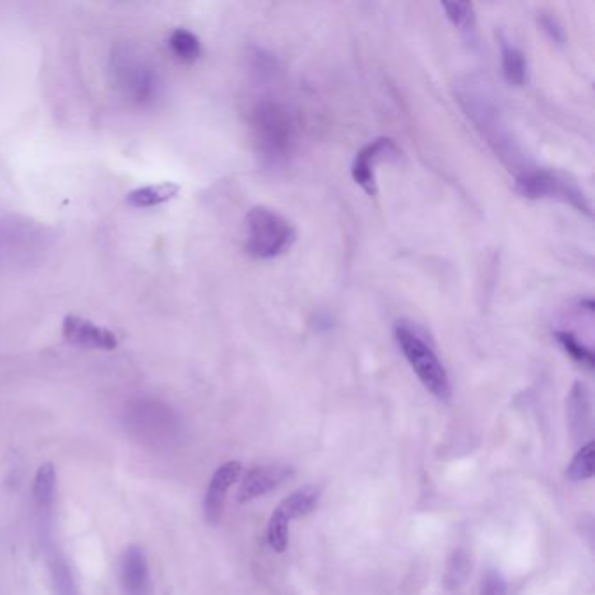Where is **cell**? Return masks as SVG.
<instances>
[{"mask_svg": "<svg viewBox=\"0 0 595 595\" xmlns=\"http://www.w3.org/2000/svg\"><path fill=\"white\" fill-rule=\"evenodd\" d=\"M458 96L475 128L486 138L487 144L493 147L496 156H500L508 170L513 171L515 178L534 168L527 163L526 156L520 151L519 144L515 142L512 131L505 123L498 103L486 86L470 81L458 89Z\"/></svg>", "mask_w": 595, "mask_h": 595, "instance_id": "obj_1", "label": "cell"}, {"mask_svg": "<svg viewBox=\"0 0 595 595\" xmlns=\"http://www.w3.org/2000/svg\"><path fill=\"white\" fill-rule=\"evenodd\" d=\"M110 76L117 91L138 107L154 105L163 93L158 69L133 46L112 49Z\"/></svg>", "mask_w": 595, "mask_h": 595, "instance_id": "obj_2", "label": "cell"}, {"mask_svg": "<svg viewBox=\"0 0 595 595\" xmlns=\"http://www.w3.org/2000/svg\"><path fill=\"white\" fill-rule=\"evenodd\" d=\"M255 145L262 161L269 166L285 163L295 144L292 116L281 103L262 100L252 112Z\"/></svg>", "mask_w": 595, "mask_h": 595, "instance_id": "obj_3", "label": "cell"}, {"mask_svg": "<svg viewBox=\"0 0 595 595\" xmlns=\"http://www.w3.org/2000/svg\"><path fill=\"white\" fill-rule=\"evenodd\" d=\"M393 334L405 360L409 362L426 390L438 400H449L452 395L451 379L430 342L419 334L416 327L405 322H398Z\"/></svg>", "mask_w": 595, "mask_h": 595, "instance_id": "obj_4", "label": "cell"}, {"mask_svg": "<svg viewBox=\"0 0 595 595\" xmlns=\"http://www.w3.org/2000/svg\"><path fill=\"white\" fill-rule=\"evenodd\" d=\"M124 421L131 435L152 449L171 445L177 440L180 430L177 414L156 398H140L131 402Z\"/></svg>", "mask_w": 595, "mask_h": 595, "instance_id": "obj_5", "label": "cell"}, {"mask_svg": "<svg viewBox=\"0 0 595 595\" xmlns=\"http://www.w3.org/2000/svg\"><path fill=\"white\" fill-rule=\"evenodd\" d=\"M290 220L266 206H255L247 217V252L255 259H274L294 245Z\"/></svg>", "mask_w": 595, "mask_h": 595, "instance_id": "obj_6", "label": "cell"}, {"mask_svg": "<svg viewBox=\"0 0 595 595\" xmlns=\"http://www.w3.org/2000/svg\"><path fill=\"white\" fill-rule=\"evenodd\" d=\"M517 191L529 199L552 198L559 199L566 205L573 206L575 210L592 217V206L585 192L578 187L575 180L566 177L559 171L531 168L524 175L515 178Z\"/></svg>", "mask_w": 595, "mask_h": 595, "instance_id": "obj_7", "label": "cell"}, {"mask_svg": "<svg viewBox=\"0 0 595 595\" xmlns=\"http://www.w3.org/2000/svg\"><path fill=\"white\" fill-rule=\"evenodd\" d=\"M398 158V147L391 138H376L374 142L365 145L362 151L356 152L355 161L351 166V175L356 184L362 187L369 196H376V168L374 166L384 159Z\"/></svg>", "mask_w": 595, "mask_h": 595, "instance_id": "obj_8", "label": "cell"}, {"mask_svg": "<svg viewBox=\"0 0 595 595\" xmlns=\"http://www.w3.org/2000/svg\"><path fill=\"white\" fill-rule=\"evenodd\" d=\"M62 334L70 344L86 349H103L110 351L116 349L117 336L112 330L100 327L91 320L81 318V316L70 315L63 320Z\"/></svg>", "mask_w": 595, "mask_h": 595, "instance_id": "obj_9", "label": "cell"}, {"mask_svg": "<svg viewBox=\"0 0 595 595\" xmlns=\"http://www.w3.org/2000/svg\"><path fill=\"white\" fill-rule=\"evenodd\" d=\"M292 475L294 470L290 466H255L241 480L236 500L238 503H248L262 498L285 484Z\"/></svg>", "mask_w": 595, "mask_h": 595, "instance_id": "obj_10", "label": "cell"}, {"mask_svg": "<svg viewBox=\"0 0 595 595\" xmlns=\"http://www.w3.org/2000/svg\"><path fill=\"white\" fill-rule=\"evenodd\" d=\"M243 472L240 461H227L213 473L205 496V519L208 524H219L226 507L227 493L238 482Z\"/></svg>", "mask_w": 595, "mask_h": 595, "instance_id": "obj_11", "label": "cell"}, {"mask_svg": "<svg viewBox=\"0 0 595 595\" xmlns=\"http://www.w3.org/2000/svg\"><path fill=\"white\" fill-rule=\"evenodd\" d=\"M121 583L126 595H149L151 569L144 548L131 545L121 559Z\"/></svg>", "mask_w": 595, "mask_h": 595, "instance_id": "obj_12", "label": "cell"}, {"mask_svg": "<svg viewBox=\"0 0 595 595\" xmlns=\"http://www.w3.org/2000/svg\"><path fill=\"white\" fill-rule=\"evenodd\" d=\"M568 421L571 437L585 440L592 431V397L587 384L576 381L568 397Z\"/></svg>", "mask_w": 595, "mask_h": 595, "instance_id": "obj_13", "label": "cell"}, {"mask_svg": "<svg viewBox=\"0 0 595 595\" xmlns=\"http://www.w3.org/2000/svg\"><path fill=\"white\" fill-rule=\"evenodd\" d=\"M322 500V489L316 486L299 487L297 491L281 501L278 507L274 508V515H278L285 522H292L295 519H302L309 513L315 512Z\"/></svg>", "mask_w": 595, "mask_h": 595, "instance_id": "obj_14", "label": "cell"}, {"mask_svg": "<svg viewBox=\"0 0 595 595\" xmlns=\"http://www.w3.org/2000/svg\"><path fill=\"white\" fill-rule=\"evenodd\" d=\"M35 238L41 236L32 231L28 222L0 220V260H14L18 254H27L28 243Z\"/></svg>", "mask_w": 595, "mask_h": 595, "instance_id": "obj_15", "label": "cell"}, {"mask_svg": "<svg viewBox=\"0 0 595 595\" xmlns=\"http://www.w3.org/2000/svg\"><path fill=\"white\" fill-rule=\"evenodd\" d=\"M180 187L173 182H161V184L144 185L131 191L126 196V203L133 208H154V206L165 205L173 198H177Z\"/></svg>", "mask_w": 595, "mask_h": 595, "instance_id": "obj_16", "label": "cell"}, {"mask_svg": "<svg viewBox=\"0 0 595 595\" xmlns=\"http://www.w3.org/2000/svg\"><path fill=\"white\" fill-rule=\"evenodd\" d=\"M32 493H34L37 508L41 512H49L55 503L56 494V468L53 463H44L39 466V470L35 473Z\"/></svg>", "mask_w": 595, "mask_h": 595, "instance_id": "obj_17", "label": "cell"}, {"mask_svg": "<svg viewBox=\"0 0 595 595\" xmlns=\"http://www.w3.org/2000/svg\"><path fill=\"white\" fill-rule=\"evenodd\" d=\"M501 69L508 84L524 86L527 81V60L524 53L512 44H501Z\"/></svg>", "mask_w": 595, "mask_h": 595, "instance_id": "obj_18", "label": "cell"}, {"mask_svg": "<svg viewBox=\"0 0 595 595\" xmlns=\"http://www.w3.org/2000/svg\"><path fill=\"white\" fill-rule=\"evenodd\" d=\"M168 46L171 53L184 63L198 62L203 53L198 35L192 34L187 28H175L168 39Z\"/></svg>", "mask_w": 595, "mask_h": 595, "instance_id": "obj_19", "label": "cell"}, {"mask_svg": "<svg viewBox=\"0 0 595 595\" xmlns=\"http://www.w3.org/2000/svg\"><path fill=\"white\" fill-rule=\"evenodd\" d=\"M557 341L561 344L562 349L571 356L573 362L578 363L583 369L594 370L595 360L592 349L587 348L580 339L573 334V332H555Z\"/></svg>", "mask_w": 595, "mask_h": 595, "instance_id": "obj_20", "label": "cell"}, {"mask_svg": "<svg viewBox=\"0 0 595 595\" xmlns=\"http://www.w3.org/2000/svg\"><path fill=\"white\" fill-rule=\"evenodd\" d=\"M594 459V442L582 445V449L576 452L575 458L569 463L568 472H566L568 479L571 482H585V480L592 479L595 472Z\"/></svg>", "mask_w": 595, "mask_h": 595, "instance_id": "obj_21", "label": "cell"}, {"mask_svg": "<svg viewBox=\"0 0 595 595\" xmlns=\"http://www.w3.org/2000/svg\"><path fill=\"white\" fill-rule=\"evenodd\" d=\"M470 559L465 552H454L451 557V561L447 564V571H445V589L447 590H458L465 585L466 578L470 575Z\"/></svg>", "mask_w": 595, "mask_h": 595, "instance_id": "obj_22", "label": "cell"}, {"mask_svg": "<svg viewBox=\"0 0 595 595\" xmlns=\"http://www.w3.org/2000/svg\"><path fill=\"white\" fill-rule=\"evenodd\" d=\"M445 16L459 30H472L475 27V7L472 2H444Z\"/></svg>", "mask_w": 595, "mask_h": 595, "instance_id": "obj_23", "label": "cell"}, {"mask_svg": "<svg viewBox=\"0 0 595 595\" xmlns=\"http://www.w3.org/2000/svg\"><path fill=\"white\" fill-rule=\"evenodd\" d=\"M288 536H290V524L271 513L269 522H267L269 547L273 548L276 554H283L288 548Z\"/></svg>", "mask_w": 595, "mask_h": 595, "instance_id": "obj_24", "label": "cell"}, {"mask_svg": "<svg viewBox=\"0 0 595 595\" xmlns=\"http://www.w3.org/2000/svg\"><path fill=\"white\" fill-rule=\"evenodd\" d=\"M480 595H508L507 580L498 569H487L480 585Z\"/></svg>", "mask_w": 595, "mask_h": 595, "instance_id": "obj_25", "label": "cell"}, {"mask_svg": "<svg viewBox=\"0 0 595 595\" xmlns=\"http://www.w3.org/2000/svg\"><path fill=\"white\" fill-rule=\"evenodd\" d=\"M540 25L541 28H543V32H545L552 41L557 42V44H564V41H566V32H564V28H562L561 21L557 20L554 14L541 13Z\"/></svg>", "mask_w": 595, "mask_h": 595, "instance_id": "obj_26", "label": "cell"}]
</instances>
